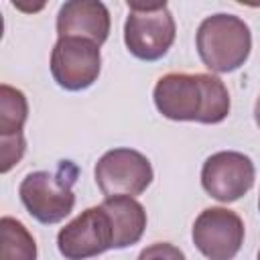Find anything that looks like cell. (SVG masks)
I'll list each match as a JSON object with an SVG mask.
<instances>
[{
  "mask_svg": "<svg viewBox=\"0 0 260 260\" xmlns=\"http://www.w3.org/2000/svg\"><path fill=\"white\" fill-rule=\"evenodd\" d=\"M156 110L175 122L219 124L230 114L225 83L209 73H167L152 91Z\"/></svg>",
  "mask_w": 260,
  "mask_h": 260,
  "instance_id": "6da1fadb",
  "label": "cell"
},
{
  "mask_svg": "<svg viewBox=\"0 0 260 260\" xmlns=\"http://www.w3.org/2000/svg\"><path fill=\"white\" fill-rule=\"evenodd\" d=\"M195 45L207 69L215 73H232L248 61L252 32L240 16L219 12L207 16L199 24Z\"/></svg>",
  "mask_w": 260,
  "mask_h": 260,
  "instance_id": "7a4b0ae2",
  "label": "cell"
},
{
  "mask_svg": "<svg viewBox=\"0 0 260 260\" xmlns=\"http://www.w3.org/2000/svg\"><path fill=\"white\" fill-rule=\"evenodd\" d=\"M77 173L71 160H61L55 171L28 173L18 187L26 211L41 223H59L65 219L75 205L73 183Z\"/></svg>",
  "mask_w": 260,
  "mask_h": 260,
  "instance_id": "3957f363",
  "label": "cell"
},
{
  "mask_svg": "<svg viewBox=\"0 0 260 260\" xmlns=\"http://www.w3.org/2000/svg\"><path fill=\"white\" fill-rule=\"evenodd\" d=\"M177 26L167 2H128L124 22V43L142 61L165 57L175 43Z\"/></svg>",
  "mask_w": 260,
  "mask_h": 260,
  "instance_id": "277c9868",
  "label": "cell"
},
{
  "mask_svg": "<svg viewBox=\"0 0 260 260\" xmlns=\"http://www.w3.org/2000/svg\"><path fill=\"white\" fill-rule=\"evenodd\" d=\"M95 183L106 197H136L152 183L150 160L134 148H114L102 154L93 169Z\"/></svg>",
  "mask_w": 260,
  "mask_h": 260,
  "instance_id": "5b68a950",
  "label": "cell"
},
{
  "mask_svg": "<svg viewBox=\"0 0 260 260\" xmlns=\"http://www.w3.org/2000/svg\"><path fill=\"white\" fill-rule=\"evenodd\" d=\"M57 248L65 260H87L114 248V230L102 205L87 207L57 234Z\"/></svg>",
  "mask_w": 260,
  "mask_h": 260,
  "instance_id": "8992f818",
  "label": "cell"
},
{
  "mask_svg": "<svg viewBox=\"0 0 260 260\" xmlns=\"http://www.w3.org/2000/svg\"><path fill=\"white\" fill-rule=\"evenodd\" d=\"M102 69L100 45L85 39H57L51 51V75L59 87L81 91L98 81Z\"/></svg>",
  "mask_w": 260,
  "mask_h": 260,
  "instance_id": "52a82bcc",
  "label": "cell"
},
{
  "mask_svg": "<svg viewBox=\"0 0 260 260\" xmlns=\"http://www.w3.org/2000/svg\"><path fill=\"white\" fill-rule=\"evenodd\" d=\"M242 217L225 207L203 209L193 223V244L209 260H232L244 244Z\"/></svg>",
  "mask_w": 260,
  "mask_h": 260,
  "instance_id": "ba28073f",
  "label": "cell"
},
{
  "mask_svg": "<svg viewBox=\"0 0 260 260\" xmlns=\"http://www.w3.org/2000/svg\"><path fill=\"white\" fill-rule=\"evenodd\" d=\"M256 179L254 162L244 152L219 150L201 167V185L203 189L221 203L238 201L246 195Z\"/></svg>",
  "mask_w": 260,
  "mask_h": 260,
  "instance_id": "9c48e42d",
  "label": "cell"
},
{
  "mask_svg": "<svg viewBox=\"0 0 260 260\" xmlns=\"http://www.w3.org/2000/svg\"><path fill=\"white\" fill-rule=\"evenodd\" d=\"M59 39H85L95 45L106 43L110 35V12L98 0H71L59 8L57 14Z\"/></svg>",
  "mask_w": 260,
  "mask_h": 260,
  "instance_id": "30bf717a",
  "label": "cell"
},
{
  "mask_svg": "<svg viewBox=\"0 0 260 260\" xmlns=\"http://www.w3.org/2000/svg\"><path fill=\"white\" fill-rule=\"evenodd\" d=\"M102 207L108 211L112 230H114V250L128 248L136 244L146 230V211L130 195H114L102 201Z\"/></svg>",
  "mask_w": 260,
  "mask_h": 260,
  "instance_id": "8fae6325",
  "label": "cell"
},
{
  "mask_svg": "<svg viewBox=\"0 0 260 260\" xmlns=\"http://www.w3.org/2000/svg\"><path fill=\"white\" fill-rule=\"evenodd\" d=\"M0 260H37V242L18 219H0Z\"/></svg>",
  "mask_w": 260,
  "mask_h": 260,
  "instance_id": "7c38bea8",
  "label": "cell"
},
{
  "mask_svg": "<svg viewBox=\"0 0 260 260\" xmlns=\"http://www.w3.org/2000/svg\"><path fill=\"white\" fill-rule=\"evenodd\" d=\"M28 116V104L20 89L2 83L0 85V136L22 134V126Z\"/></svg>",
  "mask_w": 260,
  "mask_h": 260,
  "instance_id": "4fadbf2b",
  "label": "cell"
},
{
  "mask_svg": "<svg viewBox=\"0 0 260 260\" xmlns=\"http://www.w3.org/2000/svg\"><path fill=\"white\" fill-rule=\"evenodd\" d=\"M26 142L22 134H14V136H0V154H2V173H8L24 154Z\"/></svg>",
  "mask_w": 260,
  "mask_h": 260,
  "instance_id": "5bb4252c",
  "label": "cell"
},
{
  "mask_svg": "<svg viewBox=\"0 0 260 260\" xmlns=\"http://www.w3.org/2000/svg\"><path fill=\"white\" fill-rule=\"evenodd\" d=\"M138 260H187V258L183 250H179L177 246L169 242H154L138 254Z\"/></svg>",
  "mask_w": 260,
  "mask_h": 260,
  "instance_id": "9a60e30c",
  "label": "cell"
},
{
  "mask_svg": "<svg viewBox=\"0 0 260 260\" xmlns=\"http://www.w3.org/2000/svg\"><path fill=\"white\" fill-rule=\"evenodd\" d=\"M254 120H256V124H258V128H260V95H258V100H256V104H254Z\"/></svg>",
  "mask_w": 260,
  "mask_h": 260,
  "instance_id": "2e32d148",
  "label": "cell"
},
{
  "mask_svg": "<svg viewBox=\"0 0 260 260\" xmlns=\"http://www.w3.org/2000/svg\"><path fill=\"white\" fill-rule=\"evenodd\" d=\"M258 209H260V197H258Z\"/></svg>",
  "mask_w": 260,
  "mask_h": 260,
  "instance_id": "e0dca14e",
  "label": "cell"
},
{
  "mask_svg": "<svg viewBox=\"0 0 260 260\" xmlns=\"http://www.w3.org/2000/svg\"><path fill=\"white\" fill-rule=\"evenodd\" d=\"M258 260H260V252H258Z\"/></svg>",
  "mask_w": 260,
  "mask_h": 260,
  "instance_id": "ac0fdd59",
  "label": "cell"
}]
</instances>
